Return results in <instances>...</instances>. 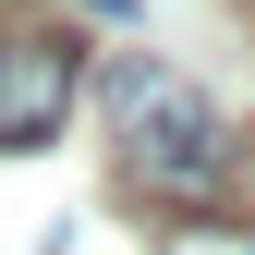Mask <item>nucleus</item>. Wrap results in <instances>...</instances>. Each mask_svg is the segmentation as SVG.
<instances>
[{"label":"nucleus","instance_id":"nucleus-1","mask_svg":"<svg viewBox=\"0 0 255 255\" xmlns=\"http://www.w3.org/2000/svg\"><path fill=\"white\" fill-rule=\"evenodd\" d=\"M110 134H122V170H134L146 195H170V207H207L219 182L243 170L219 98L195 73H170V61H122L110 73Z\"/></svg>","mask_w":255,"mask_h":255},{"label":"nucleus","instance_id":"nucleus-2","mask_svg":"<svg viewBox=\"0 0 255 255\" xmlns=\"http://www.w3.org/2000/svg\"><path fill=\"white\" fill-rule=\"evenodd\" d=\"M73 85H85V49L61 24H0V158L49 146L61 110H73Z\"/></svg>","mask_w":255,"mask_h":255},{"label":"nucleus","instance_id":"nucleus-3","mask_svg":"<svg viewBox=\"0 0 255 255\" xmlns=\"http://www.w3.org/2000/svg\"><path fill=\"white\" fill-rule=\"evenodd\" d=\"M170 255H255V231H231V219H195V231H170Z\"/></svg>","mask_w":255,"mask_h":255}]
</instances>
